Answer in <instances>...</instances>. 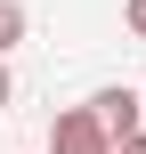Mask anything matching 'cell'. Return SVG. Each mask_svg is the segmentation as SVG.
I'll use <instances>...</instances> for the list:
<instances>
[{"mask_svg":"<svg viewBox=\"0 0 146 154\" xmlns=\"http://www.w3.org/2000/svg\"><path fill=\"white\" fill-rule=\"evenodd\" d=\"M49 154H114V138L98 130L89 106H65V114L49 122Z\"/></svg>","mask_w":146,"mask_h":154,"instance_id":"cell-1","label":"cell"},{"mask_svg":"<svg viewBox=\"0 0 146 154\" xmlns=\"http://www.w3.org/2000/svg\"><path fill=\"white\" fill-rule=\"evenodd\" d=\"M89 114H98V130H106L114 146H130V138H138V122H146V97H138V89H98V97H89Z\"/></svg>","mask_w":146,"mask_h":154,"instance_id":"cell-2","label":"cell"},{"mask_svg":"<svg viewBox=\"0 0 146 154\" xmlns=\"http://www.w3.org/2000/svg\"><path fill=\"white\" fill-rule=\"evenodd\" d=\"M16 41H24V8H16V0H0V57H8Z\"/></svg>","mask_w":146,"mask_h":154,"instance_id":"cell-3","label":"cell"},{"mask_svg":"<svg viewBox=\"0 0 146 154\" xmlns=\"http://www.w3.org/2000/svg\"><path fill=\"white\" fill-rule=\"evenodd\" d=\"M122 24H130V32L146 41V0H122Z\"/></svg>","mask_w":146,"mask_h":154,"instance_id":"cell-4","label":"cell"},{"mask_svg":"<svg viewBox=\"0 0 146 154\" xmlns=\"http://www.w3.org/2000/svg\"><path fill=\"white\" fill-rule=\"evenodd\" d=\"M8 97H16V81H8V65H0V114H8Z\"/></svg>","mask_w":146,"mask_h":154,"instance_id":"cell-5","label":"cell"},{"mask_svg":"<svg viewBox=\"0 0 146 154\" xmlns=\"http://www.w3.org/2000/svg\"><path fill=\"white\" fill-rule=\"evenodd\" d=\"M114 154H146V130H138V138H130V146H114Z\"/></svg>","mask_w":146,"mask_h":154,"instance_id":"cell-6","label":"cell"}]
</instances>
